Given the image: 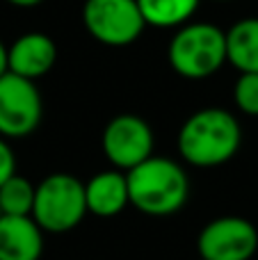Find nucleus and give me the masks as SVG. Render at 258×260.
<instances>
[{"mask_svg":"<svg viewBox=\"0 0 258 260\" xmlns=\"http://www.w3.org/2000/svg\"><path fill=\"white\" fill-rule=\"evenodd\" d=\"M227 62L240 73H258V18H242L227 30Z\"/></svg>","mask_w":258,"mask_h":260,"instance_id":"nucleus-12","label":"nucleus"},{"mask_svg":"<svg viewBox=\"0 0 258 260\" xmlns=\"http://www.w3.org/2000/svg\"><path fill=\"white\" fill-rule=\"evenodd\" d=\"M153 130L137 114H117L101 135L103 155L112 167L131 171L153 155Z\"/></svg>","mask_w":258,"mask_h":260,"instance_id":"nucleus-7","label":"nucleus"},{"mask_svg":"<svg viewBox=\"0 0 258 260\" xmlns=\"http://www.w3.org/2000/svg\"><path fill=\"white\" fill-rule=\"evenodd\" d=\"M131 206L149 217H169L187 203L190 180L178 162L151 155L126 171Z\"/></svg>","mask_w":258,"mask_h":260,"instance_id":"nucleus-2","label":"nucleus"},{"mask_svg":"<svg viewBox=\"0 0 258 260\" xmlns=\"http://www.w3.org/2000/svg\"><path fill=\"white\" fill-rule=\"evenodd\" d=\"M41 117L44 103L35 80L9 71L0 76V137H27L39 128Z\"/></svg>","mask_w":258,"mask_h":260,"instance_id":"nucleus-6","label":"nucleus"},{"mask_svg":"<svg viewBox=\"0 0 258 260\" xmlns=\"http://www.w3.org/2000/svg\"><path fill=\"white\" fill-rule=\"evenodd\" d=\"M7 71H9V48L0 41V76H5Z\"/></svg>","mask_w":258,"mask_h":260,"instance_id":"nucleus-17","label":"nucleus"},{"mask_svg":"<svg viewBox=\"0 0 258 260\" xmlns=\"http://www.w3.org/2000/svg\"><path fill=\"white\" fill-rule=\"evenodd\" d=\"M14 174H16V155L7 144V139L0 137V185L7 183Z\"/></svg>","mask_w":258,"mask_h":260,"instance_id":"nucleus-16","label":"nucleus"},{"mask_svg":"<svg viewBox=\"0 0 258 260\" xmlns=\"http://www.w3.org/2000/svg\"><path fill=\"white\" fill-rule=\"evenodd\" d=\"M233 101L247 117H258V73H240L233 85Z\"/></svg>","mask_w":258,"mask_h":260,"instance_id":"nucleus-15","label":"nucleus"},{"mask_svg":"<svg viewBox=\"0 0 258 260\" xmlns=\"http://www.w3.org/2000/svg\"><path fill=\"white\" fill-rule=\"evenodd\" d=\"M217 3H227V0H217Z\"/></svg>","mask_w":258,"mask_h":260,"instance_id":"nucleus-19","label":"nucleus"},{"mask_svg":"<svg viewBox=\"0 0 258 260\" xmlns=\"http://www.w3.org/2000/svg\"><path fill=\"white\" fill-rule=\"evenodd\" d=\"M85 183L71 174H50L37 185L32 219L46 233H69L87 215Z\"/></svg>","mask_w":258,"mask_h":260,"instance_id":"nucleus-4","label":"nucleus"},{"mask_svg":"<svg viewBox=\"0 0 258 260\" xmlns=\"http://www.w3.org/2000/svg\"><path fill=\"white\" fill-rule=\"evenodd\" d=\"M169 67L185 80H204L227 62V32L213 23H185L167 48Z\"/></svg>","mask_w":258,"mask_h":260,"instance_id":"nucleus-3","label":"nucleus"},{"mask_svg":"<svg viewBox=\"0 0 258 260\" xmlns=\"http://www.w3.org/2000/svg\"><path fill=\"white\" fill-rule=\"evenodd\" d=\"M9 3L12 7H18V9H32V7H39L44 0H5Z\"/></svg>","mask_w":258,"mask_h":260,"instance_id":"nucleus-18","label":"nucleus"},{"mask_svg":"<svg viewBox=\"0 0 258 260\" xmlns=\"http://www.w3.org/2000/svg\"><path fill=\"white\" fill-rule=\"evenodd\" d=\"M57 62V46L44 32H25L9 46V73L27 80L44 78Z\"/></svg>","mask_w":258,"mask_h":260,"instance_id":"nucleus-9","label":"nucleus"},{"mask_svg":"<svg viewBox=\"0 0 258 260\" xmlns=\"http://www.w3.org/2000/svg\"><path fill=\"white\" fill-rule=\"evenodd\" d=\"M258 249V231L245 217H217L201 229L197 238L199 258L251 260Z\"/></svg>","mask_w":258,"mask_h":260,"instance_id":"nucleus-8","label":"nucleus"},{"mask_svg":"<svg viewBox=\"0 0 258 260\" xmlns=\"http://www.w3.org/2000/svg\"><path fill=\"white\" fill-rule=\"evenodd\" d=\"M199 260H206V258H199Z\"/></svg>","mask_w":258,"mask_h":260,"instance_id":"nucleus-20","label":"nucleus"},{"mask_svg":"<svg viewBox=\"0 0 258 260\" xmlns=\"http://www.w3.org/2000/svg\"><path fill=\"white\" fill-rule=\"evenodd\" d=\"M87 210L96 217H117L126 206H131L126 171L108 169L91 176L85 183Z\"/></svg>","mask_w":258,"mask_h":260,"instance_id":"nucleus-11","label":"nucleus"},{"mask_svg":"<svg viewBox=\"0 0 258 260\" xmlns=\"http://www.w3.org/2000/svg\"><path fill=\"white\" fill-rule=\"evenodd\" d=\"M82 25L99 44L123 48L140 39L146 21L137 0H85Z\"/></svg>","mask_w":258,"mask_h":260,"instance_id":"nucleus-5","label":"nucleus"},{"mask_svg":"<svg viewBox=\"0 0 258 260\" xmlns=\"http://www.w3.org/2000/svg\"><path fill=\"white\" fill-rule=\"evenodd\" d=\"M242 130L238 119L224 108H204L185 119L178 130V153L192 167H222L238 153Z\"/></svg>","mask_w":258,"mask_h":260,"instance_id":"nucleus-1","label":"nucleus"},{"mask_svg":"<svg viewBox=\"0 0 258 260\" xmlns=\"http://www.w3.org/2000/svg\"><path fill=\"white\" fill-rule=\"evenodd\" d=\"M44 231L32 217L0 215V260H39Z\"/></svg>","mask_w":258,"mask_h":260,"instance_id":"nucleus-10","label":"nucleus"},{"mask_svg":"<svg viewBox=\"0 0 258 260\" xmlns=\"http://www.w3.org/2000/svg\"><path fill=\"white\" fill-rule=\"evenodd\" d=\"M146 25L151 27H181L195 16L201 0H137Z\"/></svg>","mask_w":258,"mask_h":260,"instance_id":"nucleus-13","label":"nucleus"},{"mask_svg":"<svg viewBox=\"0 0 258 260\" xmlns=\"http://www.w3.org/2000/svg\"><path fill=\"white\" fill-rule=\"evenodd\" d=\"M37 197V185H32L25 176L14 174L7 183L0 185V215L32 217Z\"/></svg>","mask_w":258,"mask_h":260,"instance_id":"nucleus-14","label":"nucleus"}]
</instances>
